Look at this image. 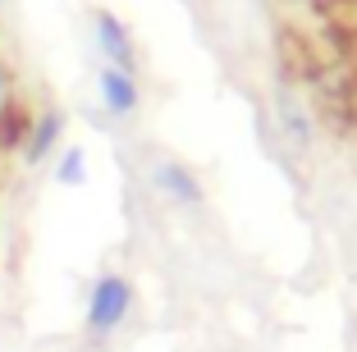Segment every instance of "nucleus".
I'll list each match as a JSON object with an SVG mask.
<instances>
[{
  "label": "nucleus",
  "mask_w": 357,
  "mask_h": 352,
  "mask_svg": "<svg viewBox=\"0 0 357 352\" xmlns=\"http://www.w3.org/2000/svg\"><path fill=\"white\" fill-rule=\"evenodd\" d=\"M133 307V284L124 275H101L87 293V330L92 334H115Z\"/></svg>",
  "instance_id": "1"
},
{
  "label": "nucleus",
  "mask_w": 357,
  "mask_h": 352,
  "mask_svg": "<svg viewBox=\"0 0 357 352\" xmlns=\"http://www.w3.org/2000/svg\"><path fill=\"white\" fill-rule=\"evenodd\" d=\"M92 28H96V46H101V60L115 64V69L133 73L137 69V55H133V37H128V23L119 19L115 10H96L92 14Z\"/></svg>",
  "instance_id": "2"
},
{
  "label": "nucleus",
  "mask_w": 357,
  "mask_h": 352,
  "mask_svg": "<svg viewBox=\"0 0 357 352\" xmlns=\"http://www.w3.org/2000/svg\"><path fill=\"white\" fill-rule=\"evenodd\" d=\"M96 96H101L105 114H115V119H128V114L142 105V92H137V78L115 64H101L96 69Z\"/></svg>",
  "instance_id": "3"
},
{
  "label": "nucleus",
  "mask_w": 357,
  "mask_h": 352,
  "mask_svg": "<svg viewBox=\"0 0 357 352\" xmlns=\"http://www.w3.org/2000/svg\"><path fill=\"white\" fill-rule=\"evenodd\" d=\"M151 178H156V188L174 206H202V201H206V188L192 178V169L183 165V160H160V165L151 169Z\"/></svg>",
  "instance_id": "4"
},
{
  "label": "nucleus",
  "mask_w": 357,
  "mask_h": 352,
  "mask_svg": "<svg viewBox=\"0 0 357 352\" xmlns=\"http://www.w3.org/2000/svg\"><path fill=\"white\" fill-rule=\"evenodd\" d=\"M64 110H42L37 119H32V128H28V142H23V160L28 165H42V160H51L55 155V146L64 142Z\"/></svg>",
  "instance_id": "5"
},
{
  "label": "nucleus",
  "mask_w": 357,
  "mask_h": 352,
  "mask_svg": "<svg viewBox=\"0 0 357 352\" xmlns=\"http://www.w3.org/2000/svg\"><path fill=\"white\" fill-rule=\"evenodd\" d=\"M275 119H280L284 142H294L298 151H312V142H316V124H312V114H307V105L298 101V96H289V92L275 96Z\"/></svg>",
  "instance_id": "6"
},
{
  "label": "nucleus",
  "mask_w": 357,
  "mask_h": 352,
  "mask_svg": "<svg viewBox=\"0 0 357 352\" xmlns=\"http://www.w3.org/2000/svg\"><path fill=\"white\" fill-rule=\"evenodd\" d=\"M28 128H32L28 105H19L14 96H5V101H0V151L23 146V142H28Z\"/></svg>",
  "instance_id": "7"
},
{
  "label": "nucleus",
  "mask_w": 357,
  "mask_h": 352,
  "mask_svg": "<svg viewBox=\"0 0 357 352\" xmlns=\"http://www.w3.org/2000/svg\"><path fill=\"white\" fill-rule=\"evenodd\" d=\"M55 183L60 188H83L87 183V146L69 142L60 151V160H55Z\"/></svg>",
  "instance_id": "8"
},
{
  "label": "nucleus",
  "mask_w": 357,
  "mask_h": 352,
  "mask_svg": "<svg viewBox=\"0 0 357 352\" xmlns=\"http://www.w3.org/2000/svg\"><path fill=\"white\" fill-rule=\"evenodd\" d=\"M5 83H10V73H5V64H0V92H5Z\"/></svg>",
  "instance_id": "9"
},
{
  "label": "nucleus",
  "mask_w": 357,
  "mask_h": 352,
  "mask_svg": "<svg viewBox=\"0 0 357 352\" xmlns=\"http://www.w3.org/2000/svg\"><path fill=\"white\" fill-rule=\"evenodd\" d=\"M0 5H5V0H0Z\"/></svg>",
  "instance_id": "10"
}]
</instances>
